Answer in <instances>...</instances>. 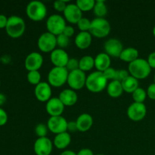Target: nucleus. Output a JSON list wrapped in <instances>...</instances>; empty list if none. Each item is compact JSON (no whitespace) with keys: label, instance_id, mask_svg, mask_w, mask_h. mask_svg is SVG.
Returning a JSON list of instances; mask_svg holds the SVG:
<instances>
[{"label":"nucleus","instance_id":"7","mask_svg":"<svg viewBox=\"0 0 155 155\" xmlns=\"http://www.w3.org/2000/svg\"><path fill=\"white\" fill-rule=\"evenodd\" d=\"M66 26V20L60 15H51L47 19L46 28L48 32L56 36L63 33Z\"/></svg>","mask_w":155,"mask_h":155},{"label":"nucleus","instance_id":"23","mask_svg":"<svg viewBox=\"0 0 155 155\" xmlns=\"http://www.w3.org/2000/svg\"><path fill=\"white\" fill-rule=\"evenodd\" d=\"M71 142V136L68 132L59 133L55 135V137L54 139L53 145L58 149L63 150L65 149Z\"/></svg>","mask_w":155,"mask_h":155},{"label":"nucleus","instance_id":"26","mask_svg":"<svg viewBox=\"0 0 155 155\" xmlns=\"http://www.w3.org/2000/svg\"><path fill=\"white\" fill-rule=\"evenodd\" d=\"M124 92L127 93H133L136 89H137L139 86V80L135 77L130 75L125 80L121 82Z\"/></svg>","mask_w":155,"mask_h":155},{"label":"nucleus","instance_id":"13","mask_svg":"<svg viewBox=\"0 0 155 155\" xmlns=\"http://www.w3.org/2000/svg\"><path fill=\"white\" fill-rule=\"evenodd\" d=\"M42 64H43V57L40 53L36 51L30 53L26 57L24 61V66L28 72L39 71L42 66Z\"/></svg>","mask_w":155,"mask_h":155},{"label":"nucleus","instance_id":"19","mask_svg":"<svg viewBox=\"0 0 155 155\" xmlns=\"http://www.w3.org/2000/svg\"><path fill=\"white\" fill-rule=\"evenodd\" d=\"M58 98L63 103L64 105L68 106V107L74 105L78 101L77 93L75 90H73L71 89H64L59 94Z\"/></svg>","mask_w":155,"mask_h":155},{"label":"nucleus","instance_id":"42","mask_svg":"<svg viewBox=\"0 0 155 155\" xmlns=\"http://www.w3.org/2000/svg\"><path fill=\"white\" fill-rule=\"evenodd\" d=\"M147 61H148V64H149L151 69H152V68H155V51H153V52H151V54L148 55Z\"/></svg>","mask_w":155,"mask_h":155},{"label":"nucleus","instance_id":"38","mask_svg":"<svg viewBox=\"0 0 155 155\" xmlns=\"http://www.w3.org/2000/svg\"><path fill=\"white\" fill-rule=\"evenodd\" d=\"M116 72H117V70L114 69V68H110H110H107V70H105V71L102 73L104 74V77H106V79H107V80H110V81H112V80H115V77H116Z\"/></svg>","mask_w":155,"mask_h":155},{"label":"nucleus","instance_id":"39","mask_svg":"<svg viewBox=\"0 0 155 155\" xmlns=\"http://www.w3.org/2000/svg\"><path fill=\"white\" fill-rule=\"evenodd\" d=\"M147 96L150 98V99L155 100V83H151L148 86V89H147Z\"/></svg>","mask_w":155,"mask_h":155},{"label":"nucleus","instance_id":"8","mask_svg":"<svg viewBox=\"0 0 155 155\" xmlns=\"http://www.w3.org/2000/svg\"><path fill=\"white\" fill-rule=\"evenodd\" d=\"M39 49L42 52H51L57 46V38L49 32H45L39 36L37 41Z\"/></svg>","mask_w":155,"mask_h":155},{"label":"nucleus","instance_id":"1","mask_svg":"<svg viewBox=\"0 0 155 155\" xmlns=\"http://www.w3.org/2000/svg\"><path fill=\"white\" fill-rule=\"evenodd\" d=\"M128 71L130 75L139 80H143L150 75L151 68L150 67L148 61L144 58L136 59L134 61L129 64Z\"/></svg>","mask_w":155,"mask_h":155},{"label":"nucleus","instance_id":"9","mask_svg":"<svg viewBox=\"0 0 155 155\" xmlns=\"http://www.w3.org/2000/svg\"><path fill=\"white\" fill-rule=\"evenodd\" d=\"M86 77L85 72L78 69L70 71L68 77V84L73 90H79L86 86Z\"/></svg>","mask_w":155,"mask_h":155},{"label":"nucleus","instance_id":"30","mask_svg":"<svg viewBox=\"0 0 155 155\" xmlns=\"http://www.w3.org/2000/svg\"><path fill=\"white\" fill-rule=\"evenodd\" d=\"M134 102L143 103L147 98V92L142 88L139 87L132 93Z\"/></svg>","mask_w":155,"mask_h":155},{"label":"nucleus","instance_id":"41","mask_svg":"<svg viewBox=\"0 0 155 155\" xmlns=\"http://www.w3.org/2000/svg\"><path fill=\"white\" fill-rule=\"evenodd\" d=\"M74 32H75V30H74V28L72 27V26L67 25L66 27H65L63 33H63V34H64L65 36H68V37L71 38V36H74Z\"/></svg>","mask_w":155,"mask_h":155},{"label":"nucleus","instance_id":"22","mask_svg":"<svg viewBox=\"0 0 155 155\" xmlns=\"http://www.w3.org/2000/svg\"><path fill=\"white\" fill-rule=\"evenodd\" d=\"M110 57L105 52L99 53L95 58V68L100 72H104L105 70L110 68Z\"/></svg>","mask_w":155,"mask_h":155},{"label":"nucleus","instance_id":"14","mask_svg":"<svg viewBox=\"0 0 155 155\" xmlns=\"http://www.w3.org/2000/svg\"><path fill=\"white\" fill-rule=\"evenodd\" d=\"M64 18L71 24H77L83 18V12L75 4H68L64 12H63Z\"/></svg>","mask_w":155,"mask_h":155},{"label":"nucleus","instance_id":"49","mask_svg":"<svg viewBox=\"0 0 155 155\" xmlns=\"http://www.w3.org/2000/svg\"><path fill=\"white\" fill-rule=\"evenodd\" d=\"M154 83H155V75H154Z\"/></svg>","mask_w":155,"mask_h":155},{"label":"nucleus","instance_id":"47","mask_svg":"<svg viewBox=\"0 0 155 155\" xmlns=\"http://www.w3.org/2000/svg\"><path fill=\"white\" fill-rule=\"evenodd\" d=\"M6 101V98L5 95H3V94L0 93V106H2V104H4V103Z\"/></svg>","mask_w":155,"mask_h":155},{"label":"nucleus","instance_id":"28","mask_svg":"<svg viewBox=\"0 0 155 155\" xmlns=\"http://www.w3.org/2000/svg\"><path fill=\"white\" fill-rule=\"evenodd\" d=\"M93 12L96 18H104V17L107 14V7L106 5L105 2L103 0L95 1V6L93 8Z\"/></svg>","mask_w":155,"mask_h":155},{"label":"nucleus","instance_id":"40","mask_svg":"<svg viewBox=\"0 0 155 155\" xmlns=\"http://www.w3.org/2000/svg\"><path fill=\"white\" fill-rule=\"evenodd\" d=\"M8 121V114L5 110L0 107V127L4 126Z\"/></svg>","mask_w":155,"mask_h":155},{"label":"nucleus","instance_id":"31","mask_svg":"<svg viewBox=\"0 0 155 155\" xmlns=\"http://www.w3.org/2000/svg\"><path fill=\"white\" fill-rule=\"evenodd\" d=\"M27 81L32 85H38L41 83V74L39 71H29L27 75Z\"/></svg>","mask_w":155,"mask_h":155},{"label":"nucleus","instance_id":"20","mask_svg":"<svg viewBox=\"0 0 155 155\" xmlns=\"http://www.w3.org/2000/svg\"><path fill=\"white\" fill-rule=\"evenodd\" d=\"M77 130L80 132H86L91 129L93 124V118L89 114H81L76 120Z\"/></svg>","mask_w":155,"mask_h":155},{"label":"nucleus","instance_id":"43","mask_svg":"<svg viewBox=\"0 0 155 155\" xmlns=\"http://www.w3.org/2000/svg\"><path fill=\"white\" fill-rule=\"evenodd\" d=\"M8 18L4 15H0V29L5 28Z\"/></svg>","mask_w":155,"mask_h":155},{"label":"nucleus","instance_id":"2","mask_svg":"<svg viewBox=\"0 0 155 155\" xmlns=\"http://www.w3.org/2000/svg\"><path fill=\"white\" fill-rule=\"evenodd\" d=\"M108 80L104 74L100 71H95L89 74L86 78V86L89 91L93 93H98L104 90L107 86Z\"/></svg>","mask_w":155,"mask_h":155},{"label":"nucleus","instance_id":"35","mask_svg":"<svg viewBox=\"0 0 155 155\" xmlns=\"http://www.w3.org/2000/svg\"><path fill=\"white\" fill-rule=\"evenodd\" d=\"M66 68L68 69V71H76V70L79 69V60L77 58H70L69 61L68 62V64H67Z\"/></svg>","mask_w":155,"mask_h":155},{"label":"nucleus","instance_id":"27","mask_svg":"<svg viewBox=\"0 0 155 155\" xmlns=\"http://www.w3.org/2000/svg\"><path fill=\"white\" fill-rule=\"evenodd\" d=\"M95 67V58L90 55H85L79 60V69L83 72L89 71Z\"/></svg>","mask_w":155,"mask_h":155},{"label":"nucleus","instance_id":"18","mask_svg":"<svg viewBox=\"0 0 155 155\" xmlns=\"http://www.w3.org/2000/svg\"><path fill=\"white\" fill-rule=\"evenodd\" d=\"M64 107L63 103L61 102L58 97H54L48 100L45 104V110L50 117L61 116L63 114Z\"/></svg>","mask_w":155,"mask_h":155},{"label":"nucleus","instance_id":"16","mask_svg":"<svg viewBox=\"0 0 155 155\" xmlns=\"http://www.w3.org/2000/svg\"><path fill=\"white\" fill-rule=\"evenodd\" d=\"M104 50L106 54H108L110 57L120 58L121 52L124 50V45L122 42L117 39H109L104 43Z\"/></svg>","mask_w":155,"mask_h":155},{"label":"nucleus","instance_id":"36","mask_svg":"<svg viewBox=\"0 0 155 155\" xmlns=\"http://www.w3.org/2000/svg\"><path fill=\"white\" fill-rule=\"evenodd\" d=\"M67 5H68V4H67L66 1H64V0H57V1L54 2V3H53V7H54V8L57 12H64Z\"/></svg>","mask_w":155,"mask_h":155},{"label":"nucleus","instance_id":"12","mask_svg":"<svg viewBox=\"0 0 155 155\" xmlns=\"http://www.w3.org/2000/svg\"><path fill=\"white\" fill-rule=\"evenodd\" d=\"M53 149V142L48 137L38 138L33 145V151L36 155H50Z\"/></svg>","mask_w":155,"mask_h":155},{"label":"nucleus","instance_id":"33","mask_svg":"<svg viewBox=\"0 0 155 155\" xmlns=\"http://www.w3.org/2000/svg\"><path fill=\"white\" fill-rule=\"evenodd\" d=\"M56 38H57V46H58L59 48L64 49V48H67L69 45L70 38L65 36L63 33L57 36Z\"/></svg>","mask_w":155,"mask_h":155},{"label":"nucleus","instance_id":"10","mask_svg":"<svg viewBox=\"0 0 155 155\" xmlns=\"http://www.w3.org/2000/svg\"><path fill=\"white\" fill-rule=\"evenodd\" d=\"M127 116L131 120L138 122L145 117L147 114L146 106L144 103L133 102L127 108Z\"/></svg>","mask_w":155,"mask_h":155},{"label":"nucleus","instance_id":"51","mask_svg":"<svg viewBox=\"0 0 155 155\" xmlns=\"http://www.w3.org/2000/svg\"><path fill=\"white\" fill-rule=\"evenodd\" d=\"M0 85H1V81H0Z\"/></svg>","mask_w":155,"mask_h":155},{"label":"nucleus","instance_id":"50","mask_svg":"<svg viewBox=\"0 0 155 155\" xmlns=\"http://www.w3.org/2000/svg\"><path fill=\"white\" fill-rule=\"evenodd\" d=\"M96 155H104V154H96Z\"/></svg>","mask_w":155,"mask_h":155},{"label":"nucleus","instance_id":"29","mask_svg":"<svg viewBox=\"0 0 155 155\" xmlns=\"http://www.w3.org/2000/svg\"><path fill=\"white\" fill-rule=\"evenodd\" d=\"M95 4V0H77L76 2V5L82 12H89L93 10Z\"/></svg>","mask_w":155,"mask_h":155},{"label":"nucleus","instance_id":"34","mask_svg":"<svg viewBox=\"0 0 155 155\" xmlns=\"http://www.w3.org/2000/svg\"><path fill=\"white\" fill-rule=\"evenodd\" d=\"M48 127L44 124H39L35 127V133L38 138L47 137L46 135L48 133Z\"/></svg>","mask_w":155,"mask_h":155},{"label":"nucleus","instance_id":"45","mask_svg":"<svg viewBox=\"0 0 155 155\" xmlns=\"http://www.w3.org/2000/svg\"><path fill=\"white\" fill-rule=\"evenodd\" d=\"M77 155H94L93 152L89 148H83V149L80 150L78 153H77Z\"/></svg>","mask_w":155,"mask_h":155},{"label":"nucleus","instance_id":"37","mask_svg":"<svg viewBox=\"0 0 155 155\" xmlns=\"http://www.w3.org/2000/svg\"><path fill=\"white\" fill-rule=\"evenodd\" d=\"M130 76V73L127 70H117L116 72V77H115V80H117V81L122 82L123 80H125L127 77Z\"/></svg>","mask_w":155,"mask_h":155},{"label":"nucleus","instance_id":"17","mask_svg":"<svg viewBox=\"0 0 155 155\" xmlns=\"http://www.w3.org/2000/svg\"><path fill=\"white\" fill-rule=\"evenodd\" d=\"M69 59L68 52L62 48H55L50 54V60L54 67L66 68Z\"/></svg>","mask_w":155,"mask_h":155},{"label":"nucleus","instance_id":"48","mask_svg":"<svg viewBox=\"0 0 155 155\" xmlns=\"http://www.w3.org/2000/svg\"><path fill=\"white\" fill-rule=\"evenodd\" d=\"M153 35H154V36L155 37V26L154 28H153Z\"/></svg>","mask_w":155,"mask_h":155},{"label":"nucleus","instance_id":"21","mask_svg":"<svg viewBox=\"0 0 155 155\" xmlns=\"http://www.w3.org/2000/svg\"><path fill=\"white\" fill-rule=\"evenodd\" d=\"M92 36L89 32H80L76 36L74 42L77 47L80 49H86L91 45Z\"/></svg>","mask_w":155,"mask_h":155},{"label":"nucleus","instance_id":"44","mask_svg":"<svg viewBox=\"0 0 155 155\" xmlns=\"http://www.w3.org/2000/svg\"><path fill=\"white\" fill-rule=\"evenodd\" d=\"M68 130L70 132H72V133L77 131V123H76V120L68 123Z\"/></svg>","mask_w":155,"mask_h":155},{"label":"nucleus","instance_id":"24","mask_svg":"<svg viewBox=\"0 0 155 155\" xmlns=\"http://www.w3.org/2000/svg\"><path fill=\"white\" fill-rule=\"evenodd\" d=\"M107 94L111 98H119L120 96L122 95L123 92H124L121 82L117 81V80H112V81H110L107 84Z\"/></svg>","mask_w":155,"mask_h":155},{"label":"nucleus","instance_id":"25","mask_svg":"<svg viewBox=\"0 0 155 155\" xmlns=\"http://www.w3.org/2000/svg\"><path fill=\"white\" fill-rule=\"evenodd\" d=\"M120 58L123 61L130 64L139 58V51L136 48H133V47L124 48L120 55Z\"/></svg>","mask_w":155,"mask_h":155},{"label":"nucleus","instance_id":"11","mask_svg":"<svg viewBox=\"0 0 155 155\" xmlns=\"http://www.w3.org/2000/svg\"><path fill=\"white\" fill-rule=\"evenodd\" d=\"M68 121L64 117H50L47 122V127L51 133L57 135L68 131Z\"/></svg>","mask_w":155,"mask_h":155},{"label":"nucleus","instance_id":"3","mask_svg":"<svg viewBox=\"0 0 155 155\" xmlns=\"http://www.w3.org/2000/svg\"><path fill=\"white\" fill-rule=\"evenodd\" d=\"M26 29L25 21L17 15L10 16L8 19L5 30L7 34L13 39H18L24 33Z\"/></svg>","mask_w":155,"mask_h":155},{"label":"nucleus","instance_id":"15","mask_svg":"<svg viewBox=\"0 0 155 155\" xmlns=\"http://www.w3.org/2000/svg\"><path fill=\"white\" fill-rule=\"evenodd\" d=\"M34 94L36 99L42 102H47L51 98V87L47 82H41L35 86Z\"/></svg>","mask_w":155,"mask_h":155},{"label":"nucleus","instance_id":"46","mask_svg":"<svg viewBox=\"0 0 155 155\" xmlns=\"http://www.w3.org/2000/svg\"><path fill=\"white\" fill-rule=\"evenodd\" d=\"M60 155H77V153L74 151H71V150H66V151H63Z\"/></svg>","mask_w":155,"mask_h":155},{"label":"nucleus","instance_id":"6","mask_svg":"<svg viewBox=\"0 0 155 155\" xmlns=\"http://www.w3.org/2000/svg\"><path fill=\"white\" fill-rule=\"evenodd\" d=\"M110 32V25L105 18H95L91 22L89 33L96 38H104Z\"/></svg>","mask_w":155,"mask_h":155},{"label":"nucleus","instance_id":"4","mask_svg":"<svg viewBox=\"0 0 155 155\" xmlns=\"http://www.w3.org/2000/svg\"><path fill=\"white\" fill-rule=\"evenodd\" d=\"M27 17L33 21H41L46 17L47 8L40 1H32L28 3L26 8Z\"/></svg>","mask_w":155,"mask_h":155},{"label":"nucleus","instance_id":"32","mask_svg":"<svg viewBox=\"0 0 155 155\" xmlns=\"http://www.w3.org/2000/svg\"><path fill=\"white\" fill-rule=\"evenodd\" d=\"M91 22H92V21L88 19L87 18H83V17L77 23V27H78L80 32H89Z\"/></svg>","mask_w":155,"mask_h":155},{"label":"nucleus","instance_id":"5","mask_svg":"<svg viewBox=\"0 0 155 155\" xmlns=\"http://www.w3.org/2000/svg\"><path fill=\"white\" fill-rule=\"evenodd\" d=\"M69 71L66 68L54 67L48 74V83L53 87L58 88L68 82Z\"/></svg>","mask_w":155,"mask_h":155}]
</instances>
